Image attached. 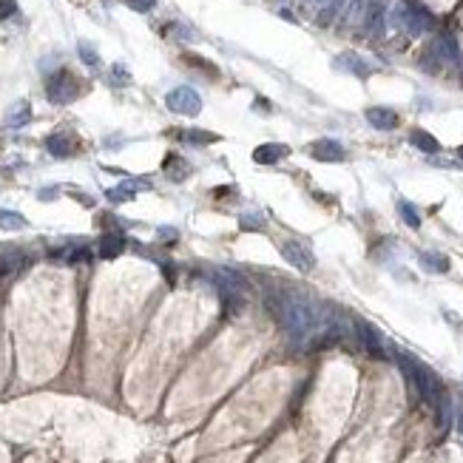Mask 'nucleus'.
Returning <instances> with one entry per match:
<instances>
[{
	"label": "nucleus",
	"instance_id": "1",
	"mask_svg": "<svg viewBox=\"0 0 463 463\" xmlns=\"http://www.w3.org/2000/svg\"><path fill=\"white\" fill-rule=\"evenodd\" d=\"M267 307L279 318V324L296 347L307 344L318 333H330V327H336V321H338L330 310H321L313 298L298 296V293H270Z\"/></svg>",
	"mask_w": 463,
	"mask_h": 463
},
{
	"label": "nucleus",
	"instance_id": "2",
	"mask_svg": "<svg viewBox=\"0 0 463 463\" xmlns=\"http://www.w3.org/2000/svg\"><path fill=\"white\" fill-rule=\"evenodd\" d=\"M395 361L404 369V375L412 381V387L418 389V395L438 412V421H441V426H446L449 424V398H446V392H444L441 378H438L426 364H421L418 358L404 353V350H395Z\"/></svg>",
	"mask_w": 463,
	"mask_h": 463
},
{
	"label": "nucleus",
	"instance_id": "3",
	"mask_svg": "<svg viewBox=\"0 0 463 463\" xmlns=\"http://www.w3.org/2000/svg\"><path fill=\"white\" fill-rule=\"evenodd\" d=\"M389 20H392V26L404 29L409 37H418V34H424L435 26V17L421 3H415V0H398Z\"/></svg>",
	"mask_w": 463,
	"mask_h": 463
},
{
	"label": "nucleus",
	"instance_id": "4",
	"mask_svg": "<svg viewBox=\"0 0 463 463\" xmlns=\"http://www.w3.org/2000/svg\"><path fill=\"white\" fill-rule=\"evenodd\" d=\"M45 97H49L54 105H68L74 103L80 97V83L72 72H65V68H60V72H54L49 77V83H45Z\"/></svg>",
	"mask_w": 463,
	"mask_h": 463
},
{
	"label": "nucleus",
	"instance_id": "5",
	"mask_svg": "<svg viewBox=\"0 0 463 463\" xmlns=\"http://www.w3.org/2000/svg\"><path fill=\"white\" fill-rule=\"evenodd\" d=\"M446 63H460V52H457V43L452 34H441L429 43L426 57H424V68L426 72H438L441 65Z\"/></svg>",
	"mask_w": 463,
	"mask_h": 463
},
{
	"label": "nucleus",
	"instance_id": "6",
	"mask_svg": "<svg viewBox=\"0 0 463 463\" xmlns=\"http://www.w3.org/2000/svg\"><path fill=\"white\" fill-rule=\"evenodd\" d=\"M165 105L174 114H182V117H196V114L202 111V97L191 85H176L165 94Z\"/></svg>",
	"mask_w": 463,
	"mask_h": 463
},
{
	"label": "nucleus",
	"instance_id": "7",
	"mask_svg": "<svg viewBox=\"0 0 463 463\" xmlns=\"http://www.w3.org/2000/svg\"><path fill=\"white\" fill-rule=\"evenodd\" d=\"M282 256L287 265H293L296 270H302V273H310L316 267V256H313V250L302 242V239H285L282 242Z\"/></svg>",
	"mask_w": 463,
	"mask_h": 463
},
{
	"label": "nucleus",
	"instance_id": "8",
	"mask_svg": "<svg viewBox=\"0 0 463 463\" xmlns=\"http://www.w3.org/2000/svg\"><path fill=\"white\" fill-rule=\"evenodd\" d=\"M211 279H214V285H216L225 296H245V293L250 290V285H247L245 276L236 273V270H230V267H216V270H211Z\"/></svg>",
	"mask_w": 463,
	"mask_h": 463
},
{
	"label": "nucleus",
	"instance_id": "9",
	"mask_svg": "<svg viewBox=\"0 0 463 463\" xmlns=\"http://www.w3.org/2000/svg\"><path fill=\"white\" fill-rule=\"evenodd\" d=\"M333 65L336 68H341V72H350V74H356V77H369L375 72V65L373 63H367L361 54H356V52H347V54H338L336 60H333Z\"/></svg>",
	"mask_w": 463,
	"mask_h": 463
},
{
	"label": "nucleus",
	"instance_id": "10",
	"mask_svg": "<svg viewBox=\"0 0 463 463\" xmlns=\"http://www.w3.org/2000/svg\"><path fill=\"white\" fill-rule=\"evenodd\" d=\"M356 330H358V338H361V344L367 347V353H369V356H375V358H384V356H387V350H384V338H381V333L373 327V324L356 321Z\"/></svg>",
	"mask_w": 463,
	"mask_h": 463
},
{
	"label": "nucleus",
	"instance_id": "11",
	"mask_svg": "<svg viewBox=\"0 0 463 463\" xmlns=\"http://www.w3.org/2000/svg\"><path fill=\"white\" fill-rule=\"evenodd\" d=\"M367 123L378 128V131H392V128H398V114L387 108V105H373V108H367Z\"/></svg>",
	"mask_w": 463,
	"mask_h": 463
},
{
	"label": "nucleus",
	"instance_id": "12",
	"mask_svg": "<svg viewBox=\"0 0 463 463\" xmlns=\"http://www.w3.org/2000/svg\"><path fill=\"white\" fill-rule=\"evenodd\" d=\"M310 156L318 159V162H341L347 154H344V145L338 140H316L310 145Z\"/></svg>",
	"mask_w": 463,
	"mask_h": 463
},
{
	"label": "nucleus",
	"instance_id": "13",
	"mask_svg": "<svg viewBox=\"0 0 463 463\" xmlns=\"http://www.w3.org/2000/svg\"><path fill=\"white\" fill-rule=\"evenodd\" d=\"M287 154H290V148L282 145V143H265V145H259L256 151H253V159H256L259 165H276V162L285 159Z\"/></svg>",
	"mask_w": 463,
	"mask_h": 463
},
{
	"label": "nucleus",
	"instance_id": "14",
	"mask_svg": "<svg viewBox=\"0 0 463 463\" xmlns=\"http://www.w3.org/2000/svg\"><path fill=\"white\" fill-rule=\"evenodd\" d=\"M32 120V105L26 100H17L9 111H6V128H23Z\"/></svg>",
	"mask_w": 463,
	"mask_h": 463
},
{
	"label": "nucleus",
	"instance_id": "15",
	"mask_svg": "<svg viewBox=\"0 0 463 463\" xmlns=\"http://www.w3.org/2000/svg\"><path fill=\"white\" fill-rule=\"evenodd\" d=\"M418 259H421V267H424L426 273H446V270H449V259L444 256V253L424 250Z\"/></svg>",
	"mask_w": 463,
	"mask_h": 463
},
{
	"label": "nucleus",
	"instance_id": "16",
	"mask_svg": "<svg viewBox=\"0 0 463 463\" xmlns=\"http://www.w3.org/2000/svg\"><path fill=\"white\" fill-rule=\"evenodd\" d=\"M45 148H49L54 156H72L74 154V140L68 134H52L45 140Z\"/></svg>",
	"mask_w": 463,
	"mask_h": 463
},
{
	"label": "nucleus",
	"instance_id": "17",
	"mask_svg": "<svg viewBox=\"0 0 463 463\" xmlns=\"http://www.w3.org/2000/svg\"><path fill=\"white\" fill-rule=\"evenodd\" d=\"M123 247H125V239L120 234H105L100 239V256L114 259V256H120V253H123Z\"/></svg>",
	"mask_w": 463,
	"mask_h": 463
},
{
	"label": "nucleus",
	"instance_id": "18",
	"mask_svg": "<svg viewBox=\"0 0 463 463\" xmlns=\"http://www.w3.org/2000/svg\"><path fill=\"white\" fill-rule=\"evenodd\" d=\"M409 143L418 151H424V154H438V151H441V143H438L435 136L426 134V131H412L409 134Z\"/></svg>",
	"mask_w": 463,
	"mask_h": 463
},
{
	"label": "nucleus",
	"instance_id": "19",
	"mask_svg": "<svg viewBox=\"0 0 463 463\" xmlns=\"http://www.w3.org/2000/svg\"><path fill=\"white\" fill-rule=\"evenodd\" d=\"M140 188H145L143 182H123V185H117V188H111L105 196H108L111 202H131Z\"/></svg>",
	"mask_w": 463,
	"mask_h": 463
},
{
	"label": "nucleus",
	"instance_id": "20",
	"mask_svg": "<svg viewBox=\"0 0 463 463\" xmlns=\"http://www.w3.org/2000/svg\"><path fill=\"white\" fill-rule=\"evenodd\" d=\"M26 265V253L23 250H9V253H0V276H9L17 267Z\"/></svg>",
	"mask_w": 463,
	"mask_h": 463
},
{
	"label": "nucleus",
	"instance_id": "21",
	"mask_svg": "<svg viewBox=\"0 0 463 463\" xmlns=\"http://www.w3.org/2000/svg\"><path fill=\"white\" fill-rule=\"evenodd\" d=\"M26 216L23 214H17V211H3L0 207V227L3 230H26Z\"/></svg>",
	"mask_w": 463,
	"mask_h": 463
},
{
	"label": "nucleus",
	"instance_id": "22",
	"mask_svg": "<svg viewBox=\"0 0 463 463\" xmlns=\"http://www.w3.org/2000/svg\"><path fill=\"white\" fill-rule=\"evenodd\" d=\"M398 214H401L404 225H409V227H421V214H418V207H415L412 202L401 199V202H398Z\"/></svg>",
	"mask_w": 463,
	"mask_h": 463
},
{
	"label": "nucleus",
	"instance_id": "23",
	"mask_svg": "<svg viewBox=\"0 0 463 463\" xmlns=\"http://www.w3.org/2000/svg\"><path fill=\"white\" fill-rule=\"evenodd\" d=\"M77 52H80V60H83L85 65H91V68H94V65H100V54H97V49H94V45H91V43L80 40V43H77Z\"/></svg>",
	"mask_w": 463,
	"mask_h": 463
},
{
	"label": "nucleus",
	"instance_id": "24",
	"mask_svg": "<svg viewBox=\"0 0 463 463\" xmlns=\"http://www.w3.org/2000/svg\"><path fill=\"white\" fill-rule=\"evenodd\" d=\"M216 140L219 136L211 131H185V143H194V145H211Z\"/></svg>",
	"mask_w": 463,
	"mask_h": 463
},
{
	"label": "nucleus",
	"instance_id": "25",
	"mask_svg": "<svg viewBox=\"0 0 463 463\" xmlns=\"http://www.w3.org/2000/svg\"><path fill=\"white\" fill-rule=\"evenodd\" d=\"M239 227L242 230H262L265 227V216L262 214H242L239 216Z\"/></svg>",
	"mask_w": 463,
	"mask_h": 463
},
{
	"label": "nucleus",
	"instance_id": "26",
	"mask_svg": "<svg viewBox=\"0 0 463 463\" xmlns=\"http://www.w3.org/2000/svg\"><path fill=\"white\" fill-rule=\"evenodd\" d=\"M125 6L128 9H134V12H151L154 6H156V0H125Z\"/></svg>",
	"mask_w": 463,
	"mask_h": 463
},
{
	"label": "nucleus",
	"instance_id": "27",
	"mask_svg": "<svg viewBox=\"0 0 463 463\" xmlns=\"http://www.w3.org/2000/svg\"><path fill=\"white\" fill-rule=\"evenodd\" d=\"M17 14V0H0V20H9Z\"/></svg>",
	"mask_w": 463,
	"mask_h": 463
},
{
	"label": "nucleus",
	"instance_id": "28",
	"mask_svg": "<svg viewBox=\"0 0 463 463\" xmlns=\"http://www.w3.org/2000/svg\"><path fill=\"white\" fill-rule=\"evenodd\" d=\"M54 194H57L54 188H45V191H40V199H43V202H49V199H54Z\"/></svg>",
	"mask_w": 463,
	"mask_h": 463
},
{
	"label": "nucleus",
	"instance_id": "29",
	"mask_svg": "<svg viewBox=\"0 0 463 463\" xmlns=\"http://www.w3.org/2000/svg\"><path fill=\"white\" fill-rule=\"evenodd\" d=\"M457 156H460V159H463V145H460V148H457Z\"/></svg>",
	"mask_w": 463,
	"mask_h": 463
}]
</instances>
